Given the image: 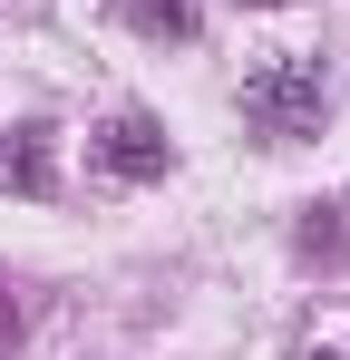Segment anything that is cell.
<instances>
[{"mask_svg": "<svg viewBox=\"0 0 350 360\" xmlns=\"http://www.w3.org/2000/svg\"><path fill=\"white\" fill-rule=\"evenodd\" d=\"M302 253H350V224H321V214H311V224H302Z\"/></svg>", "mask_w": 350, "mask_h": 360, "instance_id": "cell-5", "label": "cell"}, {"mask_svg": "<svg viewBox=\"0 0 350 360\" xmlns=\"http://www.w3.org/2000/svg\"><path fill=\"white\" fill-rule=\"evenodd\" d=\"M253 10H263V0H253Z\"/></svg>", "mask_w": 350, "mask_h": 360, "instance_id": "cell-8", "label": "cell"}, {"mask_svg": "<svg viewBox=\"0 0 350 360\" xmlns=\"http://www.w3.org/2000/svg\"><path fill=\"white\" fill-rule=\"evenodd\" d=\"M0 185H20V195H49V136H39V127L0 146Z\"/></svg>", "mask_w": 350, "mask_h": 360, "instance_id": "cell-3", "label": "cell"}, {"mask_svg": "<svg viewBox=\"0 0 350 360\" xmlns=\"http://www.w3.org/2000/svg\"><path fill=\"white\" fill-rule=\"evenodd\" d=\"M302 360H350V331H341V341H311Z\"/></svg>", "mask_w": 350, "mask_h": 360, "instance_id": "cell-6", "label": "cell"}, {"mask_svg": "<svg viewBox=\"0 0 350 360\" xmlns=\"http://www.w3.org/2000/svg\"><path fill=\"white\" fill-rule=\"evenodd\" d=\"M127 30H146V39H185V30H195V0H127Z\"/></svg>", "mask_w": 350, "mask_h": 360, "instance_id": "cell-4", "label": "cell"}, {"mask_svg": "<svg viewBox=\"0 0 350 360\" xmlns=\"http://www.w3.org/2000/svg\"><path fill=\"white\" fill-rule=\"evenodd\" d=\"M98 166L127 176V185L166 176V127H156V117H108V127H98Z\"/></svg>", "mask_w": 350, "mask_h": 360, "instance_id": "cell-2", "label": "cell"}, {"mask_svg": "<svg viewBox=\"0 0 350 360\" xmlns=\"http://www.w3.org/2000/svg\"><path fill=\"white\" fill-rule=\"evenodd\" d=\"M321 108H331L321 59H273V68H253V78H243V117L263 127V136H311Z\"/></svg>", "mask_w": 350, "mask_h": 360, "instance_id": "cell-1", "label": "cell"}, {"mask_svg": "<svg viewBox=\"0 0 350 360\" xmlns=\"http://www.w3.org/2000/svg\"><path fill=\"white\" fill-rule=\"evenodd\" d=\"M10 321H20V311H10V292H0V331H10Z\"/></svg>", "mask_w": 350, "mask_h": 360, "instance_id": "cell-7", "label": "cell"}]
</instances>
